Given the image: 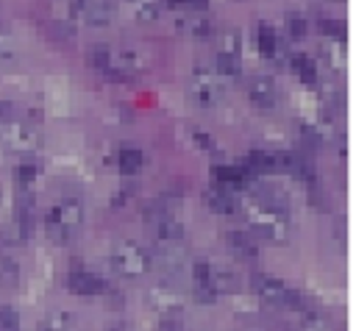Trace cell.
I'll list each match as a JSON object with an SVG mask.
<instances>
[{
    "instance_id": "3",
    "label": "cell",
    "mask_w": 356,
    "mask_h": 331,
    "mask_svg": "<svg viewBox=\"0 0 356 331\" xmlns=\"http://www.w3.org/2000/svg\"><path fill=\"white\" fill-rule=\"evenodd\" d=\"M114 264H117V270H122V273H136V270H139V250H136L134 245H122V248L117 250V256H114Z\"/></svg>"
},
{
    "instance_id": "1",
    "label": "cell",
    "mask_w": 356,
    "mask_h": 331,
    "mask_svg": "<svg viewBox=\"0 0 356 331\" xmlns=\"http://www.w3.org/2000/svg\"><path fill=\"white\" fill-rule=\"evenodd\" d=\"M81 223V203L75 200H61L50 209L47 214V231L53 239H67Z\"/></svg>"
},
{
    "instance_id": "9",
    "label": "cell",
    "mask_w": 356,
    "mask_h": 331,
    "mask_svg": "<svg viewBox=\"0 0 356 331\" xmlns=\"http://www.w3.org/2000/svg\"><path fill=\"white\" fill-rule=\"evenodd\" d=\"M11 56H14V39L11 33L0 31V58H11Z\"/></svg>"
},
{
    "instance_id": "11",
    "label": "cell",
    "mask_w": 356,
    "mask_h": 331,
    "mask_svg": "<svg viewBox=\"0 0 356 331\" xmlns=\"http://www.w3.org/2000/svg\"><path fill=\"white\" fill-rule=\"evenodd\" d=\"M136 164H139V153L125 150V153H122V167H125V170H136Z\"/></svg>"
},
{
    "instance_id": "10",
    "label": "cell",
    "mask_w": 356,
    "mask_h": 331,
    "mask_svg": "<svg viewBox=\"0 0 356 331\" xmlns=\"http://www.w3.org/2000/svg\"><path fill=\"white\" fill-rule=\"evenodd\" d=\"M61 320H64V314H58V317H47V320L42 323V331H64L67 323H61Z\"/></svg>"
},
{
    "instance_id": "4",
    "label": "cell",
    "mask_w": 356,
    "mask_h": 331,
    "mask_svg": "<svg viewBox=\"0 0 356 331\" xmlns=\"http://www.w3.org/2000/svg\"><path fill=\"white\" fill-rule=\"evenodd\" d=\"M70 286H72V292L92 295V292H97V289H100V281H97L95 275H89V273H75V275L70 278Z\"/></svg>"
},
{
    "instance_id": "5",
    "label": "cell",
    "mask_w": 356,
    "mask_h": 331,
    "mask_svg": "<svg viewBox=\"0 0 356 331\" xmlns=\"http://www.w3.org/2000/svg\"><path fill=\"white\" fill-rule=\"evenodd\" d=\"M111 17V3L108 0H89V8H86V19L92 25H100Z\"/></svg>"
},
{
    "instance_id": "2",
    "label": "cell",
    "mask_w": 356,
    "mask_h": 331,
    "mask_svg": "<svg viewBox=\"0 0 356 331\" xmlns=\"http://www.w3.org/2000/svg\"><path fill=\"white\" fill-rule=\"evenodd\" d=\"M0 136L11 153H33L39 147V131L28 122H6Z\"/></svg>"
},
{
    "instance_id": "7",
    "label": "cell",
    "mask_w": 356,
    "mask_h": 331,
    "mask_svg": "<svg viewBox=\"0 0 356 331\" xmlns=\"http://www.w3.org/2000/svg\"><path fill=\"white\" fill-rule=\"evenodd\" d=\"M17 275H19V267L11 259L0 256V281L3 284H17Z\"/></svg>"
},
{
    "instance_id": "8",
    "label": "cell",
    "mask_w": 356,
    "mask_h": 331,
    "mask_svg": "<svg viewBox=\"0 0 356 331\" xmlns=\"http://www.w3.org/2000/svg\"><path fill=\"white\" fill-rule=\"evenodd\" d=\"M33 178H36V167H33V164H19V167H17V181H19L22 186H28Z\"/></svg>"
},
{
    "instance_id": "6",
    "label": "cell",
    "mask_w": 356,
    "mask_h": 331,
    "mask_svg": "<svg viewBox=\"0 0 356 331\" xmlns=\"http://www.w3.org/2000/svg\"><path fill=\"white\" fill-rule=\"evenodd\" d=\"M0 331H19V312L11 306H0Z\"/></svg>"
}]
</instances>
